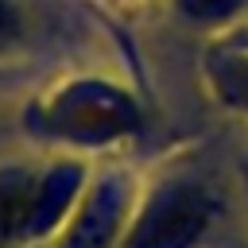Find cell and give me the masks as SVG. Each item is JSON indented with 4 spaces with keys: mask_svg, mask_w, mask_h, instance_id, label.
<instances>
[{
    "mask_svg": "<svg viewBox=\"0 0 248 248\" xmlns=\"http://www.w3.org/2000/svg\"><path fill=\"white\" fill-rule=\"evenodd\" d=\"M178 16L198 27H225L248 12V0H174Z\"/></svg>",
    "mask_w": 248,
    "mask_h": 248,
    "instance_id": "8992f818",
    "label": "cell"
},
{
    "mask_svg": "<svg viewBox=\"0 0 248 248\" xmlns=\"http://www.w3.org/2000/svg\"><path fill=\"white\" fill-rule=\"evenodd\" d=\"M205 78L217 101L248 120V46H221L205 58Z\"/></svg>",
    "mask_w": 248,
    "mask_h": 248,
    "instance_id": "5b68a950",
    "label": "cell"
},
{
    "mask_svg": "<svg viewBox=\"0 0 248 248\" xmlns=\"http://www.w3.org/2000/svg\"><path fill=\"white\" fill-rule=\"evenodd\" d=\"M136 205V186L124 170H105L85 182L74 213L50 236L46 248H120Z\"/></svg>",
    "mask_w": 248,
    "mask_h": 248,
    "instance_id": "277c9868",
    "label": "cell"
},
{
    "mask_svg": "<svg viewBox=\"0 0 248 248\" xmlns=\"http://www.w3.org/2000/svg\"><path fill=\"white\" fill-rule=\"evenodd\" d=\"M23 31H27V19H23V8L16 0H0V54L16 50L23 43Z\"/></svg>",
    "mask_w": 248,
    "mask_h": 248,
    "instance_id": "52a82bcc",
    "label": "cell"
},
{
    "mask_svg": "<svg viewBox=\"0 0 248 248\" xmlns=\"http://www.w3.org/2000/svg\"><path fill=\"white\" fill-rule=\"evenodd\" d=\"M89 170L81 159L0 170V248H39L74 213Z\"/></svg>",
    "mask_w": 248,
    "mask_h": 248,
    "instance_id": "6da1fadb",
    "label": "cell"
},
{
    "mask_svg": "<svg viewBox=\"0 0 248 248\" xmlns=\"http://www.w3.org/2000/svg\"><path fill=\"white\" fill-rule=\"evenodd\" d=\"M140 128V105L128 89L101 78L58 85L39 105V132L66 147H108Z\"/></svg>",
    "mask_w": 248,
    "mask_h": 248,
    "instance_id": "3957f363",
    "label": "cell"
},
{
    "mask_svg": "<svg viewBox=\"0 0 248 248\" xmlns=\"http://www.w3.org/2000/svg\"><path fill=\"white\" fill-rule=\"evenodd\" d=\"M221 221V198L190 170L167 174L136 194L120 248H202Z\"/></svg>",
    "mask_w": 248,
    "mask_h": 248,
    "instance_id": "7a4b0ae2",
    "label": "cell"
}]
</instances>
